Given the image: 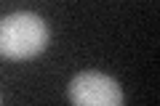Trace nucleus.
Here are the masks:
<instances>
[{
  "label": "nucleus",
  "mask_w": 160,
  "mask_h": 106,
  "mask_svg": "<svg viewBox=\"0 0 160 106\" xmlns=\"http://www.w3.org/2000/svg\"><path fill=\"white\" fill-rule=\"evenodd\" d=\"M48 48V24L32 11H16L0 19V56L29 61Z\"/></svg>",
  "instance_id": "obj_1"
},
{
  "label": "nucleus",
  "mask_w": 160,
  "mask_h": 106,
  "mask_svg": "<svg viewBox=\"0 0 160 106\" xmlns=\"http://www.w3.org/2000/svg\"><path fill=\"white\" fill-rule=\"evenodd\" d=\"M67 95L72 106H123V88L104 72L75 74L69 80Z\"/></svg>",
  "instance_id": "obj_2"
},
{
  "label": "nucleus",
  "mask_w": 160,
  "mask_h": 106,
  "mask_svg": "<svg viewBox=\"0 0 160 106\" xmlns=\"http://www.w3.org/2000/svg\"><path fill=\"white\" fill-rule=\"evenodd\" d=\"M0 106H3V98H0Z\"/></svg>",
  "instance_id": "obj_3"
}]
</instances>
